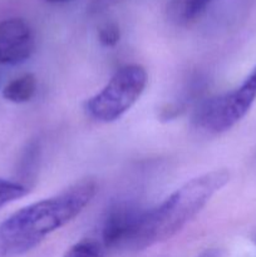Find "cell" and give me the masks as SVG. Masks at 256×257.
I'll list each match as a JSON object with an SVG mask.
<instances>
[{
	"label": "cell",
	"instance_id": "cell-3",
	"mask_svg": "<svg viewBox=\"0 0 256 257\" xmlns=\"http://www.w3.org/2000/svg\"><path fill=\"white\" fill-rule=\"evenodd\" d=\"M147 80V72L142 65L127 64L119 68L99 92L88 98L85 113L95 122H115L138 102Z\"/></svg>",
	"mask_w": 256,
	"mask_h": 257
},
{
	"label": "cell",
	"instance_id": "cell-7",
	"mask_svg": "<svg viewBox=\"0 0 256 257\" xmlns=\"http://www.w3.org/2000/svg\"><path fill=\"white\" fill-rule=\"evenodd\" d=\"M37 79L33 74H23L10 80L3 89V97L8 102L23 104L32 99L37 93Z\"/></svg>",
	"mask_w": 256,
	"mask_h": 257
},
{
	"label": "cell",
	"instance_id": "cell-1",
	"mask_svg": "<svg viewBox=\"0 0 256 257\" xmlns=\"http://www.w3.org/2000/svg\"><path fill=\"white\" fill-rule=\"evenodd\" d=\"M95 193V181L85 178L10 215L0 222V257L22 256L37 247L50 233L74 220Z\"/></svg>",
	"mask_w": 256,
	"mask_h": 257
},
{
	"label": "cell",
	"instance_id": "cell-5",
	"mask_svg": "<svg viewBox=\"0 0 256 257\" xmlns=\"http://www.w3.org/2000/svg\"><path fill=\"white\" fill-rule=\"evenodd\" d=\"M145 211L133 201H120L108 208L100 223V237L98 240L105 253L115 250L127 251L128 243Z\"/></svg>",
	"mask_w": 256,
	"mask_h": 257
},
{
	"label": "cell",
	"instance_id": "cell-11",
	"mask_svg": "<svg viewBox=\"0 0 256 257\" xmlns=\"http://www.w3.org/2000/svg\"><path fill=\"white\" fill-rule=\"evenodd\" d=\"M105 251L98 240L85 238L73 245L62 257H104Z\"/></svg>",
	"mask_w": 256,
	"mask_h": 257
},
{
	"label": "cell",
	"instance_id": "cell-13",
	"mask_svg": "<svg viewBox=\"0 0 256 257\" xmlns=\"http://www.w3.org/2000/svg\"><path fill=\"white\" fill-rule=\"evenodd\" d=\"M222 256V251L218 250V248H210V250H206L197 257H221Z\"/></svg>",
	"mask_w": 256,
	"mask_h": 257
},
{
	"label": "cell",
	"instance_id": "cell-8",
	"mask_svg": "<svg viewBox=\"0 0 256 257\" xmlns=\"http://www.w3.org/2000/svg\"><path fill=\"white\" fill-rule=\"evenodd\" d=\"M212 0H172L170 17L177 24H188L200 17Z\"/></svg>",
	"mask_w": 256,
	"mask_h": 257
},
{
	"label": "cell",
	"instance_id": "cell-6",
	"mask_svg": "<svg viewBox=\"0 0 256 257\" xmlns=\"http://www.w3.org/2000/svg\"><path fill=\"white\" fill-rule=\"evenodd\" d=\"M34 49V34L24 19L10 18L0 22V65L22 64Z\"/></svg>",
	"mask_w": 256,
	"mask_h": 257
},
{
	"label": "cell",
	"instance_id": "cell-2",
	"mask_svg": "<svg viewBox=\"0 0 256 257\" xmlns=\"http://www.w3.org/2000/svg\"><path fill=\"white\" fill-rule=\"evenodd\" d=\"M230 181L226 170L203 173L178 187L156 207L146 210L127 251H142L177 235Z\"/></svg>",
	"mask_w": 256,
	"mask_h": 257
},
{
	"label": "cell",
	"instance_id": "cell-14",
	"mask_svg": "<svg viewBox=\"0 0 256 257\" xmlns=\"http://www.w3.org/2000/svg\"><path fill=\"white\" fill-rule=\"evenodd\" d=\"M47 3H52V4H62V3H68L70 0H45Z\"/></svg>",
	"mask_w": 256,
	"mask_h": 257
},
{
	"label": "cell",
	"instance_id": "cell-10",
	"mask_svg": "<svg viewBox=\"0 0 256 257\" xmlns=\"http://www.w3.org/2000/svg\"><path fill=\"white\" fill-rule=\"evenodd\" d=\"M29 188L18 181H9L0 178V208L9 203L25 197L29 193Z\"/></svg>",
	"mask_w": 256,
	"mask_h": 257
},
{
	"label": "cell",
	"instance_id": "cell-4",
	"mask_svg": "<svg viewBox=\"0 0 256 257\" xmlns=\"http://www.w3.org/2000/svg\"><path fill=\"white\" fill-rule=\"evenodd\" d=\"M256 100V67L235 89L210 98L200 105L195 124L210 135H220L235 127Z\"/></svg>",
	"mask_w": 256,
	"mask_h": 257
},
{
	"label": "cell",
	"instance_id": "cell-12",
	"mask_svg": "<svg viewBox=\"0 0 256 257\" xmlns=\"http://www.w3.org/2000/svg\"><path fill=\"white\" fill-rule=\"evenodd\" d=\"M120 39V29L115 23H104L98 29V40L103 47L112 48L118 44Z\"/></svg>",
	"mask_w": 256,
	"mask_h": 257
},
{
	"label": "cell",
	"instance_id": "cell-9",
	"mask_svg": "<svg viewBox=\"0 0 256 257\" xmlns=\"http://www.w3.org/2000/svg\"><path fill=\"white\" fill-rule=\"evenodd\" d=\"M39 158H40V146L37 142H30L28 147L25 148L24 153L20 160L19 168V177L22 178L20 183L30 188L29 183L35 180L38 167H39Z\"/></svg>",
	"mask_w": 256,
	"mask_h": 257
}]
</instances>
